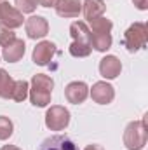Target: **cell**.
Segmentation results:
<instances>
[{"instance_id":"cell-1","label":"cell","mask_w":148,"mask_h":150,"mask_svg":"<svg viewBox=\"0 0 148 150\" xmlns=\"http://www.w3.org/2000/svg\"><path fill=\"white\" fill-rule=\"evenodd\" d=\"M52 87H54V80L52 77L45 74H37L33 75L32 82H30V101L35 107H47L51 103V96H52Z\"/></svg>"},{"instance_id":"cell-2","label":"cell","mask_w":148,"mask_h":150,"mask_svg":"<svg viewBox=\"0 0 148 150\" xmlns=\"http://www.w3.org/2000/svg\"><path fill=\"white\" fill-rule=\"evenodd\" d=\"M148 140V131H147V122L145 119L141 120H132L127 124L124 131V145L127 150H141L145 149Z\"/></svg>"},{"instance_id":"cell-3","label":"cell","mask_w":148,"mask_h":150,"mask_svg":"<svg viewBox=\"0 0 148 150\" xmlns=\"http://www.w3.org/2000/svg\"><path fill=\"white\" fill-rule=\"evenodd\" d=\"M147 42H148V28L141 21L132 23L124 33V45L129 52H136V51L143 49L147 45Z\"/></svg>"},{"instance_id":"cell-4","label":"cell","mask_w":148,"mask_h":150,"mask_svg":"<svg viewBox=\"0 0 148 150\" xmlns=\"http://www.w3.org/2000/svg\"><path fill=\"white\" fill-rule=\"evenodd\" d=\"M70 124V112L61 105H52L45 112V126L51 131H63Z\"/></svg>"},{"instance_id":"cell-5","label":"cell","mask_w":148,"mask_h":150,"mask_svg":"<svg viewBox=\"0 0 148 150\" xmlns=\"http://www.w3.org/2000/svg\"><path fill=\"white\" fill-rule=\"evenodd\" d=\"M23 23H25L23 14L16 7H12L9 2L2 0L0 2V25L9 30H16L19 26H23Z\"/></svg>"},{"instance_id":"cell-6","label":"cell","mask_w":148,"mask_h":150,"mask_svg":"<svg viewBox=\"0 0 148 150\" xmlns=\"http://www.w3.org/2000/svg\"><path fill=\"white\" fill-rule=\"evenodd\" d=\"M89 96L98 105H108L115 98V89L106 80H99V82L92 84V87L89 89Z\"/></svg>"},{"instance_id":"cell-7","label":"cell","mask_w":148,"mask_h":150,"mask_svg":"<svg viewBox=\"0 0 148 150\" xmlns=\"http://www.w3.org/2000/svg\"><path fill=\"white\" fill-rule=\"evenodd\" d=\"M54 54H56V44L51 42V40H42V42H38L37 45H35L32 59L38 67H45L54 58Z\"/></svg>"},{"instance_id":"cell-8","label":"cell","mask_w":148,"mask_h":150,"mask_svg":"<svg viewBox=\"0 0 148 150\" xmlns=\"http://www.w3.org/2000/svg\"><path fill=\"white\" fill-rule=\"evenodd\" d=\"M89 96V86L82 80H73L65 87V98L68 100V103L80 105L87 100Z\"/></svg>"},{"instance_id":"cell-9","label":"cell","mask_w":148,"mask_h":150,"mask_svg":"<svg viewBox=\"0 0 148 150\" xmlns=\"http://www.w3.org/2000/svg\"><path fill=\"white\" fill-rule=\"evenodd\" d=\"M25 30H26V35L33 40L44 38L49 33V23L42 16H30L25 21Z\"/></svg>"},{"instance_id":"cell-10","label":"cell","mask_w":148,"mask_h":150,"mask_svg":"<svg viewBox=\"0 0 148 150\" xmlns=\"http://www.w3.org/2000/svg\"><path fill=\"white\" fill-rule=\"evenodd\" d=\"M120 72H122V63L117 56L108 54L99 61V74H101L103 79H106V80L117 79L120 75Z\"/></svg>"},{"instance_id":"cell-11","label":"cell","mask_w":148,"mask_h":150,"mask_svg":"<svg viewBox=\"0 0 148 150\" xmlns=\"http://www.w3.org/2000/svg\"><path fill=\"white\" fill-rule=\"evenodd\" d=\"M40 150H78V147L75 145L72 138L63 136V134H54L42 142Z\"/></svg>"},{"instance_id":"cell-12","label":"cell","mask_w":148,"mask_h":150,"mask_svg":"<svg viewBox=\"0 0 148 150\" xmlns=\"http://www.w3.org/2000/svg\"><path fill=\"white\" fill-rule=\"evenodd\" d=\"M25 51H26V44L21 40V38H14L11 44H7L4 49H2V56L7 63H18L23 56H25Z\"/></svg>"},{"instance_id":"cell-13","label":"cell","mask_w":148,"mask_h":150,"mask_svg":"<svg viewBox=\"0 0 148 150\" xmlns=\"http://www.w3.org/2000/svg\"><path fill=\"white\" fill-rule=\"evenodd\" d=\"M54 9L59 18H77L82 12V2L80 0H59Z\"/></svg>"},{"instance_id":"cell-14","label":"cell","mask_w":148,"mask_h":150,"mask_svg":"<svg viewBox=\"0 0 148 150\" xmlns=\"http://www.w3.org/2000/svg\"><path fill=\"white\" fill-rule=\"evenodd\" d=\"M105 11H106V5L103 0H85L82 4V12H84V18L87 21H92L96 18L105 16Z\"/></svg>"},{"instance_id":"cell-15","label":"cell","mask_w":148,"mask_h":150,"mask_svg":"<svg viewBox=\"0 0 148 150\" xmlns=\"http://www.w3.org/2000/svg\"><path fill=\"white\" fill-rule=\"evenodd\" d=\"M70 35L73 38V42L80 44H89L91 45V30L84 21H73L70 25Z\"/></svg>"},{"instance_id":"cell-16","label":"cell","mask_w":148,"mask_h":150,"mask_svg":"<svg viewBox=\"0 0 148 150\" xmlns=\"http://www.w3.org/2000/svg\"><path fill=\"white\" fill-rule=\"evenodd\" d=\"M111 33H91V47L99 52H106L111 47Z\"/></svg>"},{"instance_id":"cell-17","label":"cell","mask_w":148,"mask_h":150,"mask_svg":"<svg viewBox=\"0 0 148 150\" xmlns=\"http://www.w3.org/2000/svg\"><path fill=\"white\" fill-rule=\"evenodd\" d=\"M12 89H14V79L7 74V70L0 68V98L9 100L12 96Z\"/></svg>"},{"instance_id":"cell-18","label":"cell","mask_w":148,"mask_h":150,"mask_svg":"<svg viewBox=\"0 0 148 150\" xmlns=\"http://www.w3.org/2000/svg\"><path fill=\"white\" fill-rule=\"evenodd\" d=\"M89 25H91V28H89L91 33H111V28H113V23L105 16L89 21Z\"/></svg>"},{"instance_id":"cell-19","label":"cell","mask_w":148,"mask_h":150,"mask_svg":"<svg viewBox=\"0 0 148 150\" xmlns=\"http://www.w3.org/2000/svg\"><path fill=\"white\" fill-rule=\"evenodd\" d=\"M28 93H30V84L26 80H14V89H12L11 100L21 103L28 98Z\"/></svg>"},{"instance_id":"cell-20","label":"cell","mask_w":148,"mask_h":150,"mask_svg":"<svg viewBox=\"0 0 148 150\" xmlns=\"http://www.w3.org/2000/svg\"><path fill=\"white\" fill-rule=\"evenodd\" d=\"M14 133V124L9 117L5 115H0V142L4 140H9Z\"/></svg>"},{"instance_id":"cell-21","label":"cell","mask_w":148,"mask_h":150,"mask_svg":"<svg viewBox=\"0 0 148 150\" xmlns=\"http://www.w3.org/2000/svg\"><path fill=\"white\" fill-rule=\"evenodd\" d=\"M92 47L89 44H80V42H72L70 44V54L73 58H87L91 54Z\"/></svg>"},{"instance_id":"cell-22","label":"cell","mask_w":148,"mask_h":150,"mask_svg":"<svg viewBox=\"0 0 148 150\" xmlns=\"http://www.w3.org/2000/svg\"><path fill=\"white\" fill-rule=\"evenodd\" d=\"M14 4H16V9L21 14H32L37 9L38 0H14Z\"/></svg>"},{"instance_id":"cell-23","label":"cell","mask_w":148,"mask_h":150,"mask_svg":"<svg viewBox=\"0 0 148 150\" xmlns=\"http://www.w3.org/2000/svg\"><path fill=\"white\" fill-rule=\"evenodd\" d=\"M14 38H16V33L12 30H9V28H5V26L0 25V45L2 47H5L7 44H11Z\"/></svg>"},{"instance_id":"cell-24","label":"cell","mask_w":148,"mask_h":150,"mask_svg":"<svg viewBox=\"0 0 148 150\" xmlns=\"http://www.w3.org/2000/svg\"><path fill=\"white\" fill-rule=\"evenodd\" d=\"M132 2L140 11H147L148 9V0H132Z\"/></svg>"},{"instance_id":"cell-25","label":"cell","mask_w":148,"mask_h":150,"mask_svg":"<svg viewBox=\"0 0 148 150\" xmlns=\"http://www.w3.org/2000/svg\"><path fill=\"white\" fill-rule=\"evenodd\" d=\"M58 2H59V0H38V4H40L42 7H56Z\"/></svg>"},{"instance_id":"cell-26","label":"cell","mask_w":148,"mask_h":150,"mask_svg":"<svg viewBox=\"0 0 148 150\" xmlns=\"http://www.w3.org/2000/svg\"><path fill=\"white\" fill-rule=\"evenodd\" d=\"M84 150H105V149L101 145H98V143H92V145H87Z\"/></svg>"},{"instance_id":"cell-27","label":"cell","mask_w":148,"mask_h":150,"mask_svg":"<svg viewBox=\"0 0 148 150\" xmlns=\"http://www.w3.org/2000/svg\"><path fill=\"white\" fill-rule=\"evenodd\" d=\"M0 150H21L19 147H16V145H4Z\"/></svg>"},{"instance_id":"cell-28","label":"cell","mask_w":148,"mask_h":150,"mask_svg":"<svg viewBox=\"0 0 148 150\" xmlns=\"http://www.w3.org/2000/svg\"><path fill=\"white\" fill-rule=\"evenodd\" d=\"M0 2H2V0H0Z\"/></svg>"}]
</instances>
